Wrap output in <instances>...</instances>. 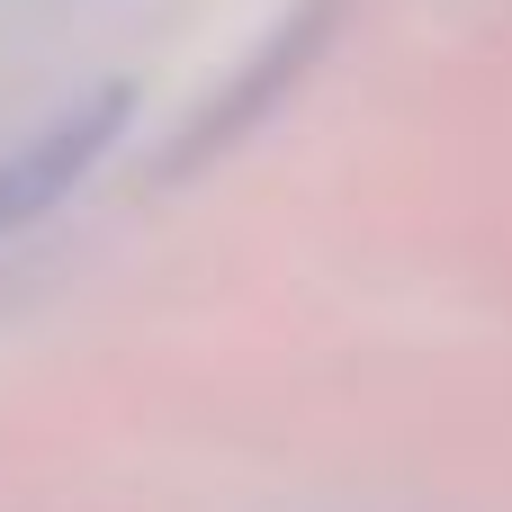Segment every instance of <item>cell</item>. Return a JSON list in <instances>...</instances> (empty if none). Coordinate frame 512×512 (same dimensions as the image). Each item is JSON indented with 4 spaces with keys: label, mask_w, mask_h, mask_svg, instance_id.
<instances>
[{
    "label": "cell",
    "mask_w": 512,
    "mask_h": 512,
    "mask_svg": "<svg viewBox=\"0 0 512 512\" xmlns=\"http://www.w3.org/2000/svg\"><path fill=\"white\" fill-rule=\"evenodd\" d=\"M126 117H135V90H126V81H99V90H81L63 117H45L36 135H18V144L0 153V243L27 234L36 216H54V207L108 162V144L126 135Z\"/></svg>",
    "instance_id": "cell-1"
}]
</instances>
